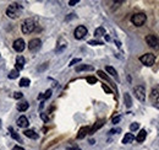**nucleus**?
I'll return each instance as SVG.
<instances>
[{"instance_id":"f3484780","label":"nucleus","mask_w":159,"mask_h":150,"mask_svg":"<svg viewBox=\"0 0 159 150\" xmlns=\"http://www.w3.org/2000/svg\"><path fill=\"white\" fill-rule=\"evenodd\" d=\"M103 124H104V121H103V119H99V121L97 122V123L89 129V133H88V134H93V133H96V130H98Z\"/></svg>"},{"instance_id":"c85d7f7f","label":"nucleus","mask_w":159,"mask_h":150,"mask_svg":"<svg viewBox=\"0 0 159 150\" xmlns=\"http://www.w3.org/2000/svg\"><path fill=\"white\" fill-rule=\"evenodd\" d=\"M87 83L93 85V84H96V83H97V79H96L94 76H88V78H87Z\"/></svg>"},{"instance_id":"72a5a7b5","label":"nucleus","mask_w":159,"mask_h":150,"mask_svg":"<svg viewBox=\"0 0 159 150\" xmlns=\"http://www.w3.org/2000/svg\"><path fill=\"white\" fill-rule=\"evenodd\" d=\"M41 118H42L44 122H48V121H49V117H48L45 113H41Z\"/></svg>"},{"instance_id":"b1692460","label":"nucleus","mask_w":159,"mask_h":150,"mask_svg":"<svg viewBox=\"0 0 159 150\" xmlns=\"http://www.w3.org/2000/svg\"><path fill=\"white\" fill-rule=\"evenodd\" d=\"M103 35H105L104 27H98V29L94 31V36H96V37H100V36H103Z\"/></svg>"},{"instance_id":"4c0bfd02","label":"nucleus","mask_w":159,"mask_h":150,"mask_svg":"<svg viewBox=\"0 0 159 150\" xmlns=\"http://www.w3.org/2000/svg\"><path fill=\"white\" fill-rule=\"evenodd\" d=\"M68 150H81V149L77 148V146H69V148H68Z\"/></svg>"},{"instance_id":"dca6fc26","label":"nucleus","mask_w":159,"mask_h":150,"mask_svg":"<svg viewBox=\"0 0 159 150\" xmlns=\"http://www.w3.org/2000/svg\"><path fill=\"white\" fill-rule=\"evenodd\" d=\"M134 140H135V135L132 134V133H126L124 139H123V143L124 144H130V143H132Z\"/></svg>"},{"instance_id":"bb28decb","label":"nucleus","mask_w":159,"mask_h":150,"mask_svg":"<svg viewBox=\"0 0 159 150\" xmlns=\"http://www.w3.org/2000/svg\"><path fill=\"white\" fill-rule=\"evenodd\" d=\"M9 130L11 132V137L12 138H14V139H16L17 142H21V138H20V135L16 133V132H14V130H12V128H9Z\"/></svg>"},{"instance_id":"7c9ffc66","label":"nucleus","mask_w":159,"mask_h":150,"mask_svg":"<svg viewBox=\"0 0 159 150\" xmlns=\"http://www.w3.org/2000/svg\"><path fill=\"white\" fill-rule=\"evenodd\" d=\"M140 128V124L138 123H132L131 126H130V129L132 130V132H135V130H137Z\"/></svg>"},{"instance_id":"4be33fe9","label":"nucleus","mask_w":159,"mask_h":150,"mask_svg":"<svg viewBox=\"0 0 159 150\" xmlns=\"http://www.w3.org/2000/svg\"><path fill=\"white\" fill-rule=\"evenodd\" d=\"M50 96H51V90H47V91L44 92V95H43V93H41V95H39V96H38V99H39V100H42V99L47 100V99H49Z\"/></svg>"},{"instance_id":"39448f33","label":"nucleus","mask_w":159,"mask_h":150,"mask_svg":"<svg viewBox=\"0 0 159 150\" xmlns=\"http://www.w3.org/2000/svg\"><path fill=\"white\" fill-rule=\"evenodd\" d=\"M146 42L153 49H159V39L154 35H147L146 36Z\"/></svg>"},{"instance_id":"c756f323","label":"nucleus","mask_w":159,"mask_h":150,"mask_svg":"<svg viewBox=\"0 0 159 150\" xmlns=\"http://www.w3.org/2000/svg\"><path fill=\"white\" fill-rule=\"evenodd\" d=\"M91 46H102L103 42H100V41H93V39H91L89 42H88Z\"/></svg>"},{"instance_id":"f704fd0d","label":"nucleus","mask_w":159,"mask_h":150,"mask_svg":"<svg viewBox=\"0 0 159 150\" xmlns=\"http://www.w3.org/2000/svg\"><path fill=\"white\" fill-rule=\"evenodd\" d=\"M120 119H121V117H120V116H117V117H115V118H113V123H114V124H116V123H119V122H120Z\"/></svg>"},{"instance_id":"4468645a","label":"nucleus","mask_w":159,"mask_h":150,"mask_svg":"<svg viewBox=\"0 0 159 150\" xmlns=\"http://www.w3.org/2000/svg\"><path fill=\"white\" fill-rule=\"evenodd\" d=\"M88 133H89V127H82L77 134V139H83Z\"/></svg>"},{"instance_id":"f03ea898","label":"nucleus","mask_w":159,"mask_h":150,"mask_svg":"<svg viewBox=\"0 0 159 150\" xmlns=\"http://www.w3.org/2000/svg\"><path fill=\"white\" fill-rule=\"evenodd\" d=\"M34 29H36V22L33 19H26L21 25V31L25 35H28V33L33 32Z\"/></svg>"},{"instance_id":"c9c22d12","label":"nucleus","mask_w":159,"mask_h":150,"mask_svg":"<svg viewBox=\"0 0 159 150\" xmlns=\"http://www.w3.org/2000/svg\"><path fill=\"white\" fill-rule=\"evenodd\" d=\"M80 62H81V59H80V58H77V59H74V60H71L70 65H74V64H76V63H80Z\"/></svg>"},{"instance_id":"f257e3e1","label":"nucleus","mask_w":159,"mask_h":150,"mask_svg":"<svg viewBox=\"0 0 159 150\" xmlns=\"http://www.w3.org/2000/svg\"><path fill=\"white\" fill-rule=\"evenodd\" d=\"M22 11V6L19 3H14L11 4L7 9H6V15L10 19H17L20 16V14Z\"/></svg>"},{"instance_id":"473e14b6","label":"nucleus","mask_w":159,"mask_h":150,"mask_svg":"<svg viewBox=\"0 0 159 150\" xmlns=\"http://www.w3.org/2000/svg\"><path fill=\"white\" fill-rule=\"evenodd\" d=\"M102 87H103V90H104L105 92H107V93H111V90H110L107 85H105V84H103V85H102Z\"/></svg>"},{"instance_id":"20e7f679","label":"nucleus","mask_w":159,"mask_h":150,"mask_svg":"<svg viewBox=\"0 0 159 150\" xmlns=\"http://www.w3.org/2000/svg\"><path fill=\"white\" fill-rule=\"evenodd\" d=\"M140 62L144 65H147V66H152L155 62V56L152 53H146V54H143V56L140 57Z\"/></svg>"},{"instance_id":"423d86ee","label":"nucleus","mask_w":159,"mask_h":150,"mask_svg":"<svg viewBox=\"0 0 159 150\" xmlns=\"http://www.w3.org/2000/svg\"><path fill=\"white\" fill-rule=\"evenodd\" d=\"M135 96H136V99L138 100V101H141V102H144L146 101V89L143 87V86H136L135 87Z\"/></svg>"},{"instance_id":"e433bc0d","label":"nucleus","mask_w":159,"mask_h":150,"mask_svg":"<svg viewBox=\"0 0 159 150\" xmlns=\"http://www.w3.org/2000/svg\"><path fill=\"white\" fill-rule=\"evenodd\" d=\"M78 3V0H70V2H69V4L71 5V6H74L75 4H77Z\"/></svg>"},{"instance_id":"412c9836","label":"nucleus","mask_w":159,"mask_h":150,"mask_svg":"<svg viewBox=\"0 0 159 150\" xmlns=\"http://www.w3.org/2000/svg\"><path fill=\"white\" fill-rule=\"evenodd\" d=\"M105 70H107V72H108V73H109L110 75H113L114 78L119 79V78H117V73H116V70L114 69V68H113V66H110V65H108V66H105Z\"/></svg>"},{"instance_id":"393cba45","label":"nucleus","mask_w":159,"mask_h":150,"mask_svg":"<svg viewBox=\"0 0 159 150\" xmlns=\"http://www.w3.org/2000/svg\"><path fill=\"white\" fill-rule=\"evenodd\" d=\"M19 75H20V72L19 70L12 69L10 72V74H9V79H16V78H19Z\"/></svg>"},{"instance_id":"6ab92c4d","label":"nucleus","mask_w":159,"mask_h":150,"mask_svg":"<svg viewBox=\"0 0 159 150\" xmlns=\"http://www.w3.org/2000/svg\"><path fill=\"white\" fill-rule=\"evenodd\" d=\"M83 70H93V66H91V65H86V64H81V65H78L76 68V72H83Z\"/></svg>"},{"instance_id":"1a4fd4ad","label":"nucleus","mask_w":159,"mask_h":150,"mask_svg":"<svg viewBox=\"0 0 159 150\" xmlns=\"http://www.w3.org/2000/svg\"><path fill=\"white\" fill-rule=\"evenodd\" d=\"M87 32L88 31H87V29H86L85 26H78V27H76L74 35H75L76 39H82V38H85L87 36Z\"/></svg>"},{"instance_id":"58836bf2","label":"nucleus","mask_w":159,"mask_h":150,"mask_svg":"<svg viewBox=\"0 0 159 150\" xmlns=\"http://www.w3.org/2000/svg\"><path fill=\"white\" fill-rule=\"evenodd\" d=\"M119 132H120V129H111L109 133L110 134H115V133H119Z\"/></svg>"},{"instance_id":"ea45409f","label":"nucleus","mask_w":159,"mask_h":150,"mask_svg":"<svg viewBox=\"0 0 159 150\" xmlns=\"http://www.w3.org/2000/svg\"><path fill=\"white\" fill-rule=\"evenodd\" d=\"M12 150H25L23 148H21V146H19V145H16L14 149H12Z\"/></svg>"},{"instance_id":"9b49d317","label":"nucleus","mask_w":159,"mask_h":150,"mask_svg":"<svg viewBox=\"0 0 159 150\" xmlns=\"http://www.w3.org/2000/svg\"><path fill=\"white\" fill-rule=\"evenodd\" d=\"M17 127L20 128H27L28 124H30V122H28V118L27 117H25V116H21L19 119H17Z\"/></svg>"},{"instance_id":"a19ab883","label":"nucleus","mask_w":159,"mask_h":150,"mask_svg":"<svg viewBox=\"0 0 159 150\" xmlns=\"http://www.w3.org/2000/svg\"><path fill=\"white\" fill-rule=\"evenodd\" d=\"M0 126H1V121H0Z\"/></svg>"},{"instance_id":"a211bd4d","label":"nucleus","mask_w":159,"mask_h":150,"mask_svg":"<svg viewBox=\"0 0 159 150\" xmlns=\"http://www.w3.org/2000/svg\"><path fill=\"white\" fill-rule=\"evenodd\" d=\"M146 137H147V132H146L144 129H142V130H140V133L137 134L136 140H137L138 143H142V142L146 140Z\"/></svg>"},{"instance_id":"2eb2a0df","label":"nucleus","mask_w":159,"mask_h":150,"mask_svg":"<svg viewBox=\"0 0 159 150\" xmlns=\"http://www.w3.org/2000/svg\"><path fill=\"white\" fill-rule=\"evenodd\" d=\"M23 134H25L27 138H30V139H38V134H37L34 130H32V129H26V130L23 132Z\"/></svg>"},{"instance_id":"ddd939ff","label":"nucleus","mask_w":159,"mask_h":150,"mask_svg":"<svg viewBox=\"0 0 159 150\" xmlns=\"http://www.w3.org/2000/svg\"><path fill=\"white\" fill-rule=\"evenodd\" d=\"M28 107H30V103H28L27 101L19 102V103L16 105L17 111H20V112H25V111H27V110H28Z\"/></svg>"},{"instance_id":"2f4dec72","label":"nucleus","mask_w":159,"mask_h":150,"mask_svg":"<svg viewBox=\"0 0 159 150\" xmlns=\"http://www.w3.org/2000/svg\"><path fill=\"white\" fill-rule=\"evenodd\" d=\"M14 97H15L16 100H21V99L23 97V95H22L21 92H15V93H14Z\"/></svg>"},{"instance_id":"7ed1b4c3","label":"nucleus","mask_w":159,"mask_h":150,"mask_svg":"<svg viewBox=\"0 0 159 150\" xmlns=\"http://www.w3.org/2000/svg\"><path fill=\"white\" fill-rule=\"evenodd\" d=\"M146 20H147V16H146L143 12L135 14V15H132V17H131V22L134 23L135 26H137V27H140V26L144 25Z\"/></svg>"},{"instance_id":"f8f14e48","label":"nucleus","mask_w":159,"mask_h":150,"mask_svg":"<svg viewBox=\"0 0 159 150\" xmlns=\"http://www.w3.org/2000/svg\"><path fill=\"white\" fill-rule=\"evenodd\" d=\"M25 64H26V60H25V58L22 57V56H19L17 58H16V70H22L23 68H25Z\"/></svg>"},{"instance_id":"0eeeda50","label":"nucleus","mask_w":159,"mask_h":150,"mask_svg":"<svg viewBox=\"0 0 159 150\" xmlns=\"http://www.w3.org/2000/svg\"><path fill=\"white\" fill-rule=\"evenodd\" d=\"M149 99H151V102L153 103V106L157 107V108H159V86L152 90Z\"/></svg>"},{"instance_id":"aec40b11","label":"nucleus","mask_w":159,"mask_h":150,"mask_svg":"<svg viewBox=\"0 0 159 150\" xmlns=\"http://www.w3.org/2000/svg\"><path fill=\"white\" fill-rule=\"evenodd\" d=\"M30 84H31V80L28 79V78H22L21 80H20V86L21 87H27V86H30Z\"/></svg>"},{"instance_id":"5701e85b","label":"nucleus","mask_w":159,"mask_h":150,"mask_svg":"<svg viewBox=\"0 0 159 150\" xmlns=\"http://www.w3.org/2000/svg\"><path fill=\"white\" fill-rule=\"evenodd\" d=\"M65 48H66V42H65V41H62V39H60V41H59V47L56 48V52L60 53V52H62Z\"/></svg>"},{"instance_id":"a878e982","label":"nucleus","mask_w":159,"mask_h":150,"mask_svg":"<svg viewBox=\"0 0 159 150\" xmlns=\"http://www.w3.org/2000/svg\"><path fill=\"white\" fill-rule=\"evenodd\" d=\"M124 99H125V105H126V107H131V105H132V101H131L130 95H129V93H125Z\"/></svg>"},{"instance_id":"cd10ccee","label":"nucleus","mask_w":159,"mask_h":150,"mask_svg":"<svg viewBox=\"0 0 159 150\" xmlns=\"http://www.w3.org/2000/svg\"><path fill=\"white\" fill-rule=\"evenodd\" d=\"M97 73H98V75H99V76H100L102 79H104V80H107V81H110V79L108 78V75H105V74L103 73V70H98Z\"/></svg>"},{"instance_id":"9d476101","label":"nucleus","mask_w":159,"mask_h":150,"mask_svg":"<svg viewBox=\"0 0 159 150\" xmlns=\"http://www.w3.org/2000/svg\"><path fill=\"white\" fill-rule=\"evenodd\" d=\"M12 47H14V49H15L16 52L21 53V52L25 51V48H26V43H25V41H23L22 38H19V39H16L15 42H14Z\"/></svg>"},{"instance_id":"6e6552de","label":"nucleus","mask_w":159,"mask_h":150,"mask_svg":"<svg viewBox=\"0 0 159 150\" xmlns=\"http://www.w3.org/2000/svg\"><path fill=\"white\" fill-rule=\"evenodd\" d=\"M41 47H42V41L39 39V38L31 39L30 43H28V49L31 52H37V51L41 49Z\"/></svg>"}]
</instances>
